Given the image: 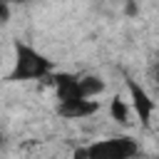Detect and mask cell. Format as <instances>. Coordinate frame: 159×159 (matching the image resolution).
Masks as SVG:
<instances>
[{
  "label": "cell",
  "mask_w": 159,
  "mask_h": 159,
  "mask_svg": "<svg viewBox=\"0 0 159 159\" xmlns=\"http://www.w3.org/2000/svg\"><path fill=\"white\" fill-rule=\"evenodd\" d=\"M12 70L7 72V82H27V80H45L52 75V60L42 55L37 47H32L25 40L12 42Z\"/></svg>",
  "instance_id": "obj_1"
},
{
  "label": "cell",
  "mask_w": 159,
  "mask_h": 159,
  "mask_svg": "<svg viewBox=\"0 0 159 159\" xmlns=\"http://www.w3.org/2000/svg\"><path fill=\"white\" fill-rule=\"evenodd\" d=\"M99 109L97 99H80V102H62L57 104V114L65 119H87Z\"/></svg>",
  "instance_id": "obj_5"
},
{
  "label": "cell",
  "mask_w": 159,
  "mask_h": 159,
  "mask_svg": "<svg viewBox=\"0 0 159 159\" xmlns=\"http://www.w3.org/2000/svg\"><path fill=\"white\" fill-rule=\"evenodd\" d=\"M129 104L124 102V99H119V97H112V102H109V117L114 119V122H119V124H127L129 122Z\"/></svg>",
  "instance_id": "obj_7"
},
{
  "label": "cell",
  "mask_w": 159,
  "mask_h": 159,
  "mask_svg": "<svg viewBox=\"0 0 159 159\" xmlns=\"http://www.w3.org/2000/svg\"><path fill=\"white\" fill-rule=\"evenodd\" d=\"M72 159H87V147H80L72 152Z\"/></svg>",
  "instance_id": "obj_9"
},
{
  "label": "cell",
  "mask_w": 159,
  "mask_h": 159,
  "mask_svg": "<svg viewBox=\"0 0 159 159\" xmlns=\"http://www.w3.org/2000/svg\"><path fill=\"white\" fill-rule=\"evenodd\" d=\"M127 89H129V99H132L129 109H134L137 117H139V122L144 127H149L152 124V117H154V109H157V102L149 97V92L137 80H127Z\"/></svg>",
  "instance_id": "obj_3"
},
{
  "label": "cell",
  "mask_w": 159,
  "mask_h": 159,
  "mask_svg": "<svg viewBox=\"0 0 159 159\" xmlns=\"http://www.w3.org/2000/svg\"><path fill=\"white\" fill-rule=\"evenodd\" d=\"M80 92L84 99H94L104 92V80L97 75H84V77H80Z\"/></svg>",
  "instance_id": "obj_6"
},
{
  "label": "cell",
  "mask_w": 159,
  "mask_h": 159,
  "mask_svg": "<svg viewBox=\"0 0 159 159\" xmlns=\"http://www.w3.org/2000/svg\"><path fill=\"white\" fill-rule=\"evenodd\" d=\"M55 89H57V99H60L57 104L84 99L82 92H80V77H77V75H70V72H60V75H55Z\"/></svg>",
  "instance_id": "obj_4"
},
{
  "label": "cell",
  "mask_w": 159,
  "mask_h": 159,
  "mask_svg": "<svg viewBox=\"0 0 159 159\" xmlns=\"http://www.w3.org/2000/svg\"><path fill=\"white\" fill-rule=\"evenodd\" d=\"M5 144H7V139H5V132L0 129V147H5Z\"/></svg>",
  "instance_id": "obj_11"
},
{
  "label": "cell",
  "mask_w": 159,
  "mask_h": 159,
  "mask_svg": "<svg viewBox=\"0 0 159 159\" xmlns=\"http://www.w3.org/2000/svg\"><path fill=\"white\" fill-rule=\"evenodd\" d=\"M139 154V142L134 137H109L87 144V159H134Z\"/></svg>",
  "instance_id": "obj_2"
},
{
  "label": "cell",
  "mask_w": 159,
  "mask_h": 159,
  "mask_svg": "<svg viewBox=\"0 0 159 159\" xmlns=\"http://www.w3.org/2000/svg\"><path fill=\"white\" fill-rule=\"evenodd\" d=\"M10 20V5L0 0V22H7Z\"/></svg>",
  "instance_id": "obj_8"
},
{
  "label": "cell",
  "mask_w": 159,
  "mask_h": 159,
  "mask_svg": "<svg viewBox=\"0 0 159 159\" xmlns=\"http://www.w3.org/2000/svg\"><path fill=\"white\" fill-rule=\"evenodd\" d=\"M127 12H129V15H134V12H137V5H134V2H129V5H127Z\"/></svg>",
  "instance_id": "obj_10"
}]
</instances>
